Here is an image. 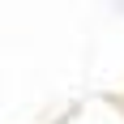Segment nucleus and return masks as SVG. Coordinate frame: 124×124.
I'll return each mask as SVG.
<instances>
[]
</instances>
